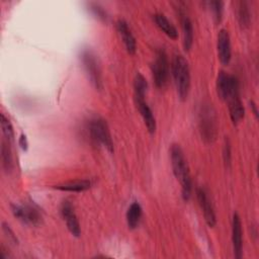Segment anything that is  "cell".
<instances>
[{
	"instance_id": "8",
	"label": "cell",
	"mask_w": 259,
	"mask_h": 259,
	"mask_svg": "<svg viewBox=\"0 0 259 259\" xmlns=\"http://www.w3.org/2000/svg\"><path fill=\"white\" fill-rule=\"evenodd\" d=\"M239 88V81L236 76L230 75L225 71H221L217 79V91L221 99L227 100L230 93Z\"/></svg>"
},
{
	"instance_id": "21",
	"label": "cell",
	"mask_w": 259,
	"mask_h": 259,
	"mask_svg": "<svg viewBox=\"0 0 259 259\" xmlns=\"http://www.w3.org/2000/svg\"><path fill=\"white\" fill-rule=\"evenodd\" d=\"M237 15L238 21L242 28H247L250 26L251 22V13L249 10L248 3L246 1H239L237 3Z\"/></svg>"
},
{
	"instance_id": "14",
	"label": "cell",
	"mask_w": 259,
	"mask_h": 259,
	"mask_svg": "<svg viewBox=\"0 0 259 259\" xmlns=\"http://www.w3.org/2000/svg\"><path fill=\"white\" fill-rule=\"evenodd\" d=\"M116 29L118 34L120 35V38L125 47V50L128 54L135 55L137 51V42L134 34L132 33L131 28L128 27V24L125 20L119 19L116 22Z\"/></svg>"
},
{
	"instance_id": "2",
	"label": "cell",
	"mask_w": 259,
	"mask_h": 259,
	"mask_svg": "<svg viewBox=\"0 0 259 259\" xmlns=\"http://www.w3.org/2000/svg\"><path fill=\"white\" fill-rule=\"evenodd\" d=\"M171 70L178 96L181 100H185L190 89V71L185 58L181 55H175L172 60Z\"/></svg>"
},
{
	"instance_id": "12",
	"label": "cell",
	"mask_w": 259,
	"mask_h": 259,
	"mask_svg": "<svg viewBox=\"0 0 259 259\" xmlns=\"http://www.w3.org/2000/svg\"><path fill=\"white\" fill-rule=\"evenodd\" d=\"M243 233H242V224L238 213L233 214L232 220V242L233 250L236 258L240 259L243 255Z\"/></svg>"
},
{
	"instance_id": "22",
	"label": "cell",
	"mask_w": 259,
	"mask_h": 259,
	"mask_svg": "<svg viewBox=\"0 0 259 259\" xmlns=\"http://www.w3.org/2000/svg\"><path fill=\"white\" fill-rule=\"evenodd\" d=\"M1 161H2V167L5 170V172H10L13 167V160H12V154L11 149L9 146V141L2 140L1 143Z\"/></svg>"
},
{
	"instance_id": "17",
	"label": "cell",
	"mask_w": 259,
	"mask_h": 259,
	"mask_svg": "<svg viewBox=\"0 0 259 259\" xmlns=\"http://www.w3.org/2000/svg\"><path fill=\"white\" fill-rule=\"evenodd\" d=\"M154 21L156 25L163 31L168 37L172 39H176L178 37V31L176 27L168 20V18L162 13L154 14Z\"/></svg>"
},
{
	"instance_id": "5",
	"label": "cell",
	"mask_w": 259,
	"mask_h": 259,
	"mask_svg": "<svg viewBox=\"0 0 259 259\" xmlns=\"http://www.w3.org/2000/svg\"><path fill=\"white\" fill-rule=\"evenodd\" d=\"M80 59L83 64V68L88 76L90 83L97 90L102 89V75L96 55L88 49H85L80 54Z\"/></svg>"
},
{
	"instance_id": "20",
	"label": "cell",
	"mask_w": 259,
	"mask_h": 259,
	"mask_svg": "<svg viewBox=\"0 0 259 259\" xmlns=\"http://www.w3.org/2000/svg\"><path fill=\"white\" fill-rule=\"evenodd\" d=\"M148 88V83L145 77L141 73H137L134 79V89H135V98L136 102L144 101L146 92Z\"/></svg>"
},
{
	"instance_id": "27",
	"label": "cell",
	"mask_w": 259,
	"mask_h": 259,
	"mask_svg": "<svg viewBox=\"0 0 259 259\" xmlns=\"http://www.w3.org/2000/svg\"><path fill=\"white\" fill-rule=\"evenodd\" d=\"M223 156H224V161L225 164L227 166L231 165V159H232V155H231V147H230V143L228 140H226V143L224 145V151H223Z\"/></svg>"
},
{
	"instance_id": "24",
	"label": "cell",
	"mask_w": 259,
	"mask_h": 259,
	"mask_svg": "<svg viewBox=\"0 0 259 259\" xmlns=\"http://www.w3.org/2000/svg\"><path fill=\"white\" fill-rule=\"evenodd\" d=\"M210 9L213 13V17L217 22H220L223 16V10H224V2L223 1H210L209 3Z\"/></svg>"
},
{
	"instance_id": "28",
	"label": "cell",
	"mask_w": 259,
	"mask_h": 259,
	"mask_svg": "<svg viewBox=\"0 0 259 259\" xmlns=\"http://www.w3.org/2000/svg\"><path fill=\"white\" fill-rule=\"evenodd\" d=\"M19 145H20V147H21L23 150H27L28 144H27V140H26L25 135H21V136H20V138H19Z\"/></svg>"
},
{
	"instance_id": "3",
	"label": "cell",
	"mask_w": 259,
	"mask_h": 259,
	"mask_svg": "<svg viewBox=\"0 0 259 259\" xmlns=\"http://www.w3.org/2000/svg\"><path fill=\"white\" fill-rule=\"evenodd\" d=\"M198 125L201 139L206 144H211L218 134V119L211 104H203L198 114Z\"/></svg>"
},
{
	"instance_id": "13",
	"label": "cell",
	"mask_w": 259,
	"mask_h": 259,
	"mask_svg": "<svg viewBox=\"0 0 259 259\" xmlns=\"http://www.w3.org/2000/svg\"><path fill=\"white\" fill-rule=\"evenodd\" d=\"M218 55L223 65H229L232 58V50L230 35L226 29H221L218 34Z\"/></svg>"
},
{
	"instance_id": "18",
	"label": "cell",
	"mask_w": 259,
	"mask_h": 259,
	"mask_svg": "<svg viewBox=\"0 0 259 259\" xmlns=\"http://www.w3.org/2000/svg\"><path fill=\"white\" fill-rule=\"evenodd\" d=\"M137 106H138L139 111L143 117V120L145 122V125H146L148 132L150 134H154L156 131V119H155V116H154L150 106L147 104V102L145 100L137 102Z\"/></svg>"
},
{
	"instance_id": "11",
	"label": "cell",
	"mask_w": 259,
	"mask_h": 259,
	"mask_svg": "<svg viewBox=\"0 0 259 259\" xmlns=\"http://www.w3.org/2000/svg\"><path fill=\"white\" fill-rule=\"evenodd\" d=\"M229 104V112H230V117L231 120L234 124L239 123L242 118L244 117L245 114V110H244V106L243 103L240 99V93H239V89L233 91L229 97L226 100Z\"/></svg>"
},
{
	"instance_id": "7",
	"label": "cell",
	"mask_w": 259,
	"mask_h": 259,
	"mask_svg": "<svg viewBox=\"0 0 259 259\" xmlns=\"http://www.w3.org/2000/svg\"><path fill=\"white\" fill-rule=\"evenodd\" d=\"M10 207L13 215L22 224L30 227H38L41 225L42 217L35 207L29 204L19 203H11Z\"/></svg>"
},
{
	"instance_id": "23",
	"label": "cell",
	"mask_w": 259,
	"mask_h": 259,
	"mask_svg": "<svg viewBox=\"0 0 259 259\" xmlns=\"http://www.w3.org/2000/svg\"><path fill=\"white\" fill-rule=\"evenodd\" d=\"M1 128H2V134L7 141H12L14 137L13 133V127L11 125V122L9 119L4 115V113H1Z\"/></svg>"
},
{
	"instance_id": "4",
	"label": "cell",
	"mask_w": 259,
	"mask_h": 259,
	"mask_svg": "<svg viewBox=\"0 0 259 259\" xmlns=\"http://www.w3.org/2000/svg\"><path fill=\"white\" fill-rule=\"evenodd\" d=\"M87 128L91 140L96 145L103 147L110 153L113 152V142L106 120L102 117L94 116L89 120Z\"/></svg>"
},
{
	"instance_id": "10",
	"label": "cell",
	"mask_w": 259,
	"mask_h": 259,
	"mask_svg": "<svg viewBox=\"0 0 259 259\" xmlns=\"http://www.w3.org/2000/svg\"><path fill=\"white\" fill-rule=\"evenodd\" d=\"M196 196H197L198 203L201 207V210L203 212V217H204V220H205L206 224L210 228L214 227V225L217 223V218H215V213H214L211 201H210L206 191L201 187L197 188L196 189Z\"/></svg>"
},
{
	"instance_id": "15",
	"label": "cell",
	"mask_w": 259,
	"mask_h": 259,
	"mask_svg": "<svg viewBox=\"0 0 259 259\" xmlns=\"http://www.w3.org/2000/svg\"><path fill=\"white\" fill-rule=\"evenodd\" d=\"M180 22L183 35V47L185 51H189L193 42V26L190 18L185 12H180Z\"/></svg>"
},
{
	"instance_id": "29",
	"label": "cell",
	"mask_w": 259,
	"mask_h": 259,
	"mask_svg": "<svg viewBox=\"0 0 259 259\" xmlns=\"http://www.w3.org/2000/svg\"><path fill=\"white\" fill-rule=\"evenodd\" d=\"M250 105H251V107L253 108V111H254V114L257 116L258 115V111H257V108H256V105L254 104V102L253 101H251L250 102Z\"/></svg>"
},
{
	"instance_id": "19",
	"label": "cell",
	"mask_w": 259,
	"mask_h": 259,
	"mask_svg": "<svg viewBox=\"0 0 259 259\" xmlns=\"http://www.w3.org/2000/svg\"><path fill=\"white\" fill-rule=\"evenodd\" d=\"M126 223L130 229L134 230L138 227L141 217H142V207L138 201H134L126 210Z\"/></svg>"
},
{
	"instance_id": "6",
	"label": "cell",
	"mask_w": 259,
	"mask_h": 259,
	"mask_svg": "<svg viewBox=\"0 0 259 259\" xmlns=\"http://www.w3.org/2000/svg\"><path fill=\"white\" fill-rule=\"evenodd\" d=\"M151 70L156 87L160 89L164 88L169 77V63L167 55L163 49H160L156 52Z\"/></svg>"
},
{
	"instance_id": "1",
	"label": "cell",
	"mask_w": 259,
	"mask_h": 259,
	"mask_svg": "<svg viewBox=\"0 0 259 259\" xmlns=\"http://www.w3.org/2000/svg\"><path fill=\"white\" fill-rule=\"evenodd\" d=\"M170 158H171V165H172L173 173L181 185L182 197L184 200H188L191 195L192 184H191V178H190L188 165L185 160L183 151L179 145L171 146Z\"/></svg>"
},
{
	"instance_id": "25",
	"label": "cell",
	"mask_w": 259,
	"mask_h": 259,
	"mask_svg": "<svg viewBox=\"0 0 259 259\" xmlns=\"http://www.w3.org/2000/svg\"><path fill=\"white\" fill-rule=\"evenodd\" d=\"M89 9L91 10V12L100 20H106L107 15L105 10L103 9V7H101L100 5L96 4V3H90L89 4Z\"/></svg>"
},
{
	"instance_id": "26",
	"label": "cell",
	"mask_w": 259,
	"mask_h": 259,
	"mask_svg": "<svg viewBox=\"0 0 259 259\" xmlns=\"http://www.w3.org/2000/svg\"><path fill=\"white\" fill-rule=\"evenodd\" d=\"M2 231H3V233L5 234V236H6V238L8 239V241L12 242L13 244H17V243H18L16 236H15L14 233L11 231V229L9 228V226L6 225L5 223L2 224Z\"/></svg>"
},
{
	"instance_id": "9",
	"label": "cell",
	"mask_w": 259,
	"mask_h": 259,
	"mask_svg": "<svg viewBox=\"0 0 259 259\" xmlns=\"http://www.w3.org/2000/svg\"><path fill=\"white\" fill-rule=\"evenodd\" d=\"M60 211H61L62 218L64 219V221L66 223V226H67L69 232L73 236L79 237L81 234V229H80V224H79V221L75 213L73 204L69 200L63 201L61 204Z\"/></svg>"
},
{
	"instance_id": "16",
	"label": "cell",
	"mask_w": 259,
	"mask_h": 259,
	"mask_svg": "<svg viewBox=\"0 0 259 259\" xmlns=\"http://www.w3.org/2000/svg\"><path fill=\"white\" fill-rule=\"evenodd\" d=\"M92 183L89 179H77L68 182H64L58 185H54V188L62 191H70V192H82L91 187Z\"/></svg>"
}]
</instances>
